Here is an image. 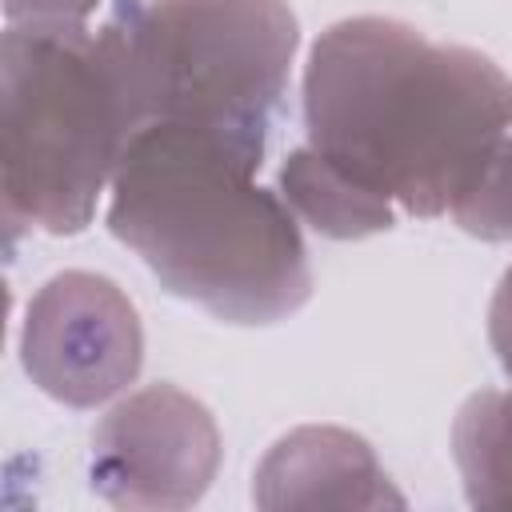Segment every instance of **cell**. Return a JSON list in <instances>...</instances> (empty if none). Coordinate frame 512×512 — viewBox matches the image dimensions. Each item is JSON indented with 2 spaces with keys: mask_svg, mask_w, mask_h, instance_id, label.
Instances as JSON below:
<instances>
[{
  "mask_svg": "<svg viewBox=\"0 0 512 512\" xmlns=\"http://www.w3.org/2000/svg\"><path fill=\"white\" fill-rule=\"evenodd\" d=\"M96 0H4L8 24H84Z\"/></svg>",
  "mask_w": 512,
  "mask_h": 512,
  "instance_id": "8fae6325",
  "label": "cell"
},
{
  "mask_svg": "<svg viewBox=\"0 0 512 512\" xmlns=\"http://www.w3.org/2000/svg\"><path fill=\"white\" fill-rule=\"evenodd\" d=\"M20 356L32 384L72 408H96L124 392L144 360L132 300L96 272H56L28 300Z\"/></svg>",
  "mask_w": 512,
  "mask_h": 512,
  "instance_id": "5b68a950",
  "label": "cell"
},
{
  "mask_svg": "<svg viewBox=\"0 0 512 512\" xmlns=\"http://www.w3.org/2000/svg\"><path fill=\"white\" fill-rule=\"evenodd\" d=\"M256 168L204 128L152 120L116 164L108 228L212 316L284 320L312 296V268L292 208L256 184Z\"/></svg>",
  "mask_w": 512,
  "mask_h": 512,
  "instance_id": "7a4b0ae2",
  "label": "cell"
},
{
  "mask_svg": "<svg viewBox=\"0 0 512 512\" xmlns=\"http://www.w3.org/2000/svg\"><path fill=\"white\" fill-rule=\"evenodd\" d=\"M148 124L124 20L8 24L0 44L4 224L80 232Z\"/></svg>",
  "mask_w": 512,
  "mask_h": 512,
  "instance_id": "3957f363",
  "label": "cell"
},
{
  "mask_svg": "<svg viewBox=\"0 0 512 512\" xmlns=\"http://www.w3.org/2000/svg\"><path fill=\"white\" fill-rule=\"evenodd\" d=\"M148 124L204 128L260 164L288 88V0H152L120 16Z\"/></svg>",
  "mask_w": 512,
  "mask_h": 512,
  "instance_id": "277c9868",
  "label": "cell"
},
{
  "mask_svg": "<svg viewBox=\"0 0 512 512\" xmlns=\"http://www.w3.org/2000/svg\"><path fill=\"white\" fill-rule=\"evenodd\" d=\"M252 500L260 508H384L404 504L376 452L348 428L304 424L276 440L256 468Z\"/></svg>",
  "mask_w": 512,
  "mask_h": 512,
  "instance_id": "52a82bcc",
  "label": "cell"
},
{
  "mask_svg": "<svg viewBox=\"0 0 512 512\" xmlns=\"http://www.w3.org/2000/svg\"><path fill=\"white\" fill-rule=\"evenodd\" d=\"M280 196L320 236L360 240L392 228V200L348 176L312 144L288 152V160L280 164Z\"/></svg>",
  "mask_w": 512,
  "mask_h": 512,
  "instance_id": "ba28073f",
  "label": "cell"
},
{
  "mask_svg": "<svg viewBox=\"0 0 512 512\" xmlns=\"http://www.w3.org/2000/svg\"><path fill=\"white\" fill-rule=\"evenodd\" d=\"M216 464V420L176 384L132 392L92 432V488L116 508H188L208 492Z\"/></svg>",
  "mask_w": 512,
  "mask_h": 512,
  "instance_id": "8992f818",
  "label": "cell"
},
{
  "mask_svg": "<svg viewBox=\"0 0 512 512\" xmlns=\"http://www.w3.org/2000/svg\"><path fill=\"white\" fill-rule=\"evenodd\" d=\"M452 452L468 504L512 508V388H488L464 400L452 428Z\"/></svg>",
  "mask_w": 512,
  "mask_h": 512,
  "instance_id": "9c48e42d",
  "label": "cell"
},
{
  "mask_svg": "<svg viewBox=\"0 0 512 512\" xmlns=\"http://www.w3.org/2000/svg\"><path fill=\"white\" fill-rule=\"evenodd\" d=\"M488 340L500 356V368L512 380V268L496 284V296H492V308H488Z\"/></svg>",
  "mask_w": 512,
  "mask_h": 512,
  "instance_id": "7c38bea8",
  "label": "cell"
},
{
  "mask_svg": "<svg viewBox=\"0 0 512 512\" xmlns=\"http://www.w3.org/2000/svg\"><path fill=\"white\" fill-rule=\"evenodd\" d=\"M308 144L412 216L452 212L508 140L512 80L476 48L384 16L320 32L304 68Z\"/></svg>",
  "mask_w": 512,
  "mask_h": 512,
  "instance_id": "6da1fadb",
  "label": "cell"
},
{
  "mask_svg": "<svg viewBox=\"0 0 512 512\" xmlns=\"http://www.w3.org/2000/svg\"><path fill=\"white\" fill-rule=\"evenodd\" d=\"M456 224L484 240H512V136L492 156L480 184L452 208Z\"/></svg>",
  "mask_w": 512,
  "mask_h": 512,
  "instance_id": "30bf717a",
  "label": "cell"
}]
</instances>
